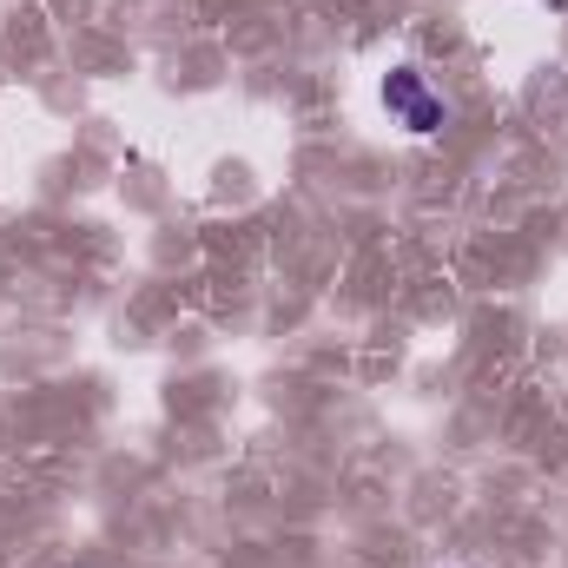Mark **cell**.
<instances>
[{
    "instance_id": "cell-1",
    "label": "cell",
    "mask_w": 568,
    "mask_h": 568,
    "mask_svg": "<svg viewBox=\"0 0 568 568\" xmlns=\"http://www.w3.org/2000/svg\"><path fill=\"white\" fill-rule=\"evenodd\" d=\"M384 106L417 133V140H429V133H443V100L424 87V73L417 67H397V73H384Z\"/></svg>"
}]
</instances>
